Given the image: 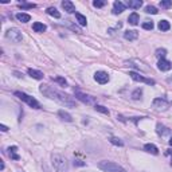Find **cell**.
Returning <instances> with one entry per match:
<instances>
[{
	"mask_svg": "<svg viewBox=\"0 0 172 172\" xmlns=\"http://www.w3.org/2000/svg\"><path fill=\"white\" fill-rule=\"evenodd\" d=\"M94 79H96L98 84L104 85V84H108L109 75H108V73H105V71H97V73L94 74Z\"/></svg>",
	"mask_w": 172,
	"mask_h": 172,
	"instance_id": "cell-9",
	"label": "cell"
},
{
	"mask_svg": "<svg viewBox=\"0 0 172 172\" xmlns=\"http://www.w3.org/2000/svg\"><path fill=\"white\" fill-rule=\"evenodd\" d=\"M143 28H144V30H153V23H152V22L143 23Z\"/></svg>",
	"mask_w": 172,
	"mask_h": 172,
	"instance_id": "cell-33",
	"label": "cell"
},
{
	"mask_svg": "<svg viewBox=\"0 0 172 172\" xmlns=\"http://www.w3.org/2000/svg\"><path fill=\"white\" fill-rule=\"evenodd\" d=\"M16 151H18V147H10V148H8V155H10L11 159H14V160H19V159H20L19 155H16Z\"/></svg>",
	"mask_w": 172,
	"mask_h": 172,
	"instance_id": "cell-20",
	"label": "cell"
},
{
	"mask_svg": "<svg viewBox=\"0 0 172 172\" xmlns=\"http://www.w3.org/2000/svg\"><path fill=\"white\" fill-rule=\"evenodd\" d=\"M144 149L147 151V152H149V153H153V155H157V153H159V149H157V147H156V145H153V144H145V145H144Z\"/></svg>",
	"mask_w": 172,
	"mask_h": 172,
	"instance_id": "cell-21",
	"label": "cell"
},
{
	"mask_svg": "<svg viewBox=\"0 0 172 172\" xmlns=\"http://www.w3.org/2000/svg\"><path fill=\"white\" fill-rule=\"evenodd\" d=\"M145 12L152 14V15H156V14H157V8L153 7V5H147V7H145Z\"/></svg>",
	"mask_w": 172,
	"mask_h": 172,
	"instance_id": "cell-30",
	"label": "cell"
},
{
	"mask_svg": "<svg viewBox=\"0 0 172 172\" xmlns=\"http://www.w3.org/2000/svg\"><path fill=\"white\" fill-rule=\"evenodd\" d=\"M141 96H143V90H141V89H136V90L132 93V98H133V100H140V98H141Z\"/></svg>",
	"mask_w": 172,
	"mask_h": 172,
	"instance_id": "cell-28",
	"label": "cell"
},
{
	"mask_svg": "<svg viewBox=\"0 0 172 172\" xmlns=\"http://www.w3.org/2000/svg\"><path fill=\"white\" fill-rule=\"evenodd\" d=\"M127 5L129 8H134V10H137V8H140L143 5V2L141 0H129L127 3Z\"/></svg>",
	"mask_w": 172,
	"mask_h": 172,
	"instance_id": "cell-17",
	"label": "cell"
},
{
	"mask_svg": "<svg viewBox=\"0 0 172 172\" xmlns=\"http://www.w3.org/2000/svg\"><path fill=\"white\" fill-rule=\"evenodd\" d=\"M98 168L105 172H127L121 165L116 164L113 161H101L98 163Z\"/></svg>",
	"mask_w": 172,
	"mask_h": 172,
	"instance_id": "cell-3",
	"label": "cell"
},
{
	"mask_svg": "<svg viewBox=\"0 0 172 172\" xmlns=\"http://www.w3.org/2000/svg\"><path fill=\"white\" fill-rule=\"evenodd\" d=\"M139 20H140V18H139V14H137V12L131 14V15H129V18H128V22L131 23L132 26H136L137 23H139Z\"/></svg>",
	"mask_w": 172,
	"mask_h": 172,
	"instance_id": "cell-19",
	"label": "cell"
},
{
	"mask_svg": "<svg viewBox=\"0 0 172 172\" xmlns=\"http://www.w3.org/2000/svg\"><path fill=\"white\" fill-rule=\"evenodd\" d=\"M51 160H53L51 163H53V167H54V170H55V172H67L69 171V163L63 156H61V155H53Z\"/></svg>",
	"mask_w": 172,
	"mask_h": 172,
	"instance_id": "cell-2",
	"label": "cell"
},
{
	"mask_svg": "<svg viewBox=\"0 0 172 172\" xmlns=\"http://www.w3.org/2000/svg\"><path fill=\"white\" fill-rule=\"evenodd\" d=\"M58 116L61 117L62 120H65V121H67V122L73 121V118H71V116L67 113V112H65V110H59V112H58Z\"/></svg>",
	"mask_w": 172,
	"mask_h": 172,
	"instance_id": "cell-24",
	"label": "cell"
},
{
	"mask_svg": "<svg viewBox=\"0 0 172 172\" xmlns=\"http://www.w3.org/2000/svg\"><path fill=\"white\" fill-rule=\"evenodd\" d=\"M19 7L27 10V8H35V4L34 3H24V4H19Z\"/></svg>",
	"mask_w": 172,
	"mask_h": 172,
	"instance_id": "cell-35",
	"label": "cell"
},
{
	"mask_svg": "<svg viewBox=\"0 0 172 172\" xmlns=\"http://www.w3.org/2000/svg\"><path fill=\"white\" fill-rule=\"evenodd\" d=\"M129 75H131V78L133 79V81H137V82H144V84H147V85H155V81H153V79L145 78V77L140 75V74H139V73H136V71H129Z\"/></svg>",
	"mask_w": 172,
	"mask_h": 172,
	"instance_id": "cell-7",
	"label": "cell"
},
{
	"mask_svg": "<svg viewBox=\"0 0 172 172\" xmlns=\"http://www.w3.org/2000/svg\"><path fill=\"white\" fill-rule=\"evenodd\" d=\"M160 5H161V8H170L172 5V0H161Z\"/></svg>",
	"mask_w": 172,
	"mask_h": 172,
	"instance_id": "cell-31",
	"label": "cell"
},
{
	"mask_svg": "<svg viewBox=\"0 0 172 172\" xmlns=\"http://www.w3.org/2000/svg\"><path fill=\"white\" fill-rule=\"evenodd\" d=\"M122 11H125V4L121 2H114L113 3V14L117 15V14H121Z\"/></svg>",
	"mask_w": 172,
	"mask_h": 172,
	"instance_id": "cell-14",
	"label": "cell"
},
{
	"mask_svg": "<svg viewBox=\"0 0 172 172\" xmlns=\"http://www.w3.org/2000/svg\"><path fill=\"white\" fill-rule=\"evenodd\" d=\"M170 145L172 147V137H171V140H170Z\"/></svg>",
	"mask_w": 172,
	"mask_h": 172,
	"instance_id": "cell-38",
	"label": "cell"
},
{
	"mask_svg": "<svg viewBox=\"0 0 172 172\" xmlns=\"http://www.w3.org/2000/svg\"><path fill=\"white\" fill-rule=\"evenodd\" d=\"M39 90H41V93H43L46 97H48V98H51V100H54V101L59 102V104L65 105V106H75V101H74L70 96L57 90V89H54L53 86L42 85Z\"/></svg>",
	"mask_w": 172,
	"mask_h": 172,
	"instance_id": "cell-1",
	"label": "cell"
},
{
	"mask_svg": "<svg viewBox=\"0 0 172 172\" xmlns=\"http://www.w3.org/2000/svg\"><path fill=\"white\" fill-rule=\"evenodd\" d=\"M171 28V24L168 20H160L159 22V30L160 31H168Z\"/></svg>",
	"mask_w": 172,
	"mask_h": 172,
	"instance_id": "cell-22",
	"label": "cell"
},
{
	"mask_svg": "<svg viewBox=\"0 0 172 172\" xmlns=\"http://www.w3.org/2000/svg\"><path fill=\"white\" fill-rule=\"evenodd\" d=\"M46 12L50 16H54V18H61V14H59V11L57 10V8H54V7H50V8H47V11Z\"/></svg>",
	"mask_w": 172,
	"mask_h": 172,
	"instance_id": "cell-23",
	"label": "cell"
},
{
	"mask_svg": "<svg viewBox=\"0 0 172 172\" xmlns=\"http://www.w3.org/2000/svg\"><path fill=\"white\" fill-rule=\"evenodd\" d=\"M62 7H63V10L67 14L75 12V5H74L73 2H70V0H65V2H62Z\"/></svg>",
	"mask_w": 172,
	"mask_h": 172,
	"instance_id": "cell-11",
	"label": "cell"
},
{
	"mask_svg": "<svg viewBox=\"0 0 172 172\" xmlns=\"http://www.w3.org/2000/svg\"><path fill=\"white\" fill-rule=\"evenodd\" d=\"M15 96L19 97V98H20L22 101H24L27 105H30L31 108H34V109H41V104H39V102L36 101L34 97L28 96V94H26V93H22V91H15Z\"/></svg>",
	"mask_w": 172,
	"mask_h": 172,
	"instance_id": "cell-4",
	"label": "cell"
},
{
	"mask_svg": "<svg viewBox=\"0 0 172 172\" xmlns=\"http://www.w3.org/2000/svg\"><path fill=\"white\" fill-rule=\"evenodd\" d=\"M74 165H79V167H82V165H86V163L81 161V160H75V161H74Z\"/></svg>",
	"mask_w": 172,
	"mask_h": 172,
	"instance_id": "cell-36",
	"label": "cell"
},
{
	"mask_svg": "<svg viewBox=\"0 0 172 172\" xmlns=\"http://www.w3.org/2000/svg\"><path fill=\"white\" fill-rule=\"evenodd\" d=\"M105 4H106V2H104V0H96V2H93V5L96 8H102Z\"/></svg>",
	"mask_w": 172,
	"mask_h": 172,
	"instance_id": "cell-32",
	"label": "cell"
},
{
	"mask_svg": "<svg viewBox=\"0 0 172 172\" xmlns=\"http://www.w3.org/2000/svg\"><path fill=\"white\" fill-rule=\"evenodd\" d=\"M28 74L35 79H42L43 78V73H41L39 70H35V69H28Z\"/></svg>",
	"mask_w": 172,
	"mask_h": 172,
	"instance_id": "cell-16",
	"label": "cell"
},
{
	"mask_svg": "<svg viewBox=\"0 0 172 172\" xmlns=\"http://www.w3.org/2000/svg\"><path fill=\"white\" fill-rule=\"evenodd\" d=\"M5 36L14 43H19V42H22V39H23L22 32L18 28H10V30L5 32Z\"/></svg>",
	"mask_w": 172,
	"mask_h": 172,
	"instance_id": "cell-5",
	"label": "cell"
},
{
	"mask_svg": "<svg viewBox=\"0 0 172 172\" xmlns=\"http://www.w3.org/2000/svg\"><path fill=\"white\" fill-rule=\"evenodd\" d=\"M0 129H2V132H7L8 131V128L5 127V125H0Z\"/></svg>",
	"mask_w": 172,
	"mask_h": 172,
	"instance_id": "cell-37",
	"label": "cell"
},
{
	"mask_svg": "<svg viewBox=\"0 0 172 172\" xmlns=\"http://www.w3.org/2000/svg\"><path fill=\"white\" fill-rule=\"evenodd\" d=\"M165 54H167V50H165V48H157L156 50V57L159 59H164Z\"/></svg>",
	"mask_w": 172,
	"mask_h": 172,
	"instance_id": "cell-27",
	"label": "cell"
},
{
	"mask_svg": "<svg viewBox=\"0 0 172 172\" xmlns=\"http://www.w3.org/2000/svg\"><path fill=\"white\" fill-rule=\"evenodd\" d=\"M94 109H96L97 112H101V113H104V114H108L109 116V110H108V108H105V106H102V105H94Z\"/></svg>",
	"mask_w": 172,
	"mask_h": 172,
	"instance_id": "cell-29",
	"label": "cell"
},
{
	"mask_svg": "<svg viewBox=\"0 0 172 172\" xmlns=\"http://www.w3.org/2000/svg\"><path fill=\"white\" fill-rule=\"evenodd\" d=\"M109 141H110L113 145H117V147H122V145H124V143H122L118 137H110V139H109Z\"/></svg>",
	"mask_w": 172,
	"mask_h": 172,
	"instance_id": "cell-26",
	"label": "cell"
},
{
	"mask_svg": "<svg viewBox=\"0 0 172 172\" xmlns=\"http://www.w3.org/2000/svg\"><path fill=\"white\" fill-rule=\"evenodd\" d=\"M16 19H18L19 22H22V23H27V22H30L31 16L28 15V14H23V12H19V14H16Z\"/></svg>",
	"mask_w": 172,
	"mask_h": 172,
	"instance_id": "cell-18",
	"label": "cell"
},
{
	"mask_svg": "<svg viewBox=\"0 0 172 172\" xmlns=\"http://www.w3.org/2000/svg\"><path fill=\"white\" fill-rule=\"evenodd\" d=\"M75 98L79 100V101L84 102V104H86V105H94L96 104V98H94V97L82 93V91H79V90H75Z\"/></svg>",
	"mask_w": 172,
	"mask_h": 172,
	"instance_id": "cell-6",
	"label": "cell"
},
{
	"mask_svg": "<svg viewBox=\"0 0 172 172\" xmlns=\"http://www.w3.org/2000/svg\"><path fill=\"white\" fill-rule=\"evenodd\" d=\"M152 105H153V108L156 109V110H159V112L167 110L168 106H170V104H168L164 98H156V100H153V104H152Z\"/></svg>",
	"mask_w": 172,
	"mask_h": 172,
	"instance_id": "cell-8",
	"label": "cell"
},
{
	"mask_svg": "<svg viewBox=\"0 0 172 172\" xmlns=\"http://www.w3.org/2000/svg\"><path fill=\"white\" fill-rule=\"evenodd\" d=\"M55 82H58V84H61L62 86H66L67 85V82H66V79L65 78H62V77H57V78H53Z\"/></svg>",
	"mask_w": 172,
	"mask_h": 172,
	"instance_id": "cell-34",
	"label": "cell"
},
{
	"mask_svg": "<svg viewBox=\"0 0 172 172\" xmlns=\"http://www.w3.org/2000/svg\"><path fill=\"white\" fill-rule=\"evenodd\" d=\"M32 30L35 31V32H45L46 31V26L43 24L41 22H35L32 24Z\"/></svg>",
	"mask_w": 172,
	"mask_h": 172,
	"instance_id": "cell-15",
	"label": "cell"
},
{
	"mask_svg": "<svg viewBox=\"0 0 172 172\" xmlns=\"http://www.w3.org/2000/svg\"><path fill=\"white\" fill-rule=\"evenodd\" d=\"M124 38L127 39V41H136V39L139 38V32L134 30H128L124 32Z\"/></svg>",
	"mask_w": 172,
	"mask_h": 172,
	"instance_id": "cell-13",
	"label": "cell"
},
{
	"mask_svg": "<svg viewBox=\"0 0 172 172\" xmlns=\"http://www.w3.org/2000/svg\"><path fill=\"white\" fill-rule=\"evenodd\" d=\"M157 67H159V70H161V71H168L172 67V65H171L170 61H167V59H160L159 63H157Z\"/></svg>",
	"mask_w": 172,
	"mask_h": 172,
	"instance_id": "cell-12",
	"label": "cell"
},
{
	"mask_svg": "<svg viewBox=\"0 0 172 172\" xmlns=\"http://www.w3.org/2000/svg\"><path fill=\"white\" fill-rule=\"evenodd\" d=\"M75 18H77V22H78L81 26H86V24H88V20H86V18H85L84 15H82V14H78V12H77V14H75Z\"/></svg>",
	"mask_w": 172,
	"mask_h": 172,
	"instance_id": "cell-25",
	"label": "cell"
},
{
	"mask_svg": "<svg viewBox=\"0 0 172 172\" xmlns=\"http://www.w3.org/2000/svg\"><path fill=\"white\" fill-rule=\"evenodd\" d=\"M156 132H157V134H159V136H161V137H164V136H170V134L172 133V131H171L170 128L164 127V125H161V124H157V127H156Z\"/></svg>",
	"mask_w": 172,
	"mask_h": 172,
	"instance_id": "cell-10",
	"label": "cell"
}]
</instances>
